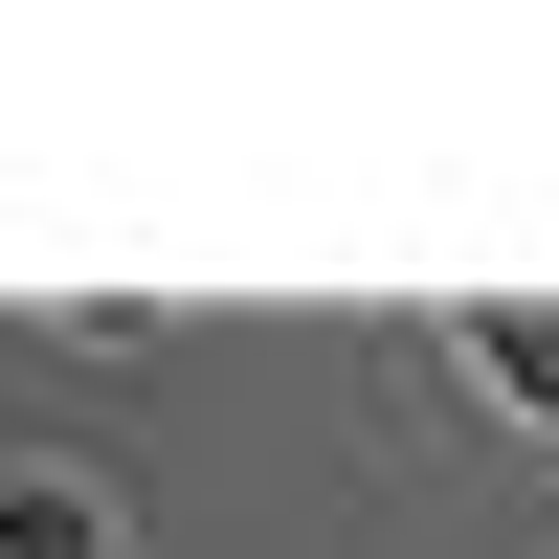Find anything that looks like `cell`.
Masks as SVG:
<instances>
[{
    "label": "cell",
    "mask_w": 559,
    "mask_h": 559,
    "mask_svg": "<svg viewBox=\"0 0 559 559\" xmlns=\"http://www.w3.org/2000/svg\"><path fill=\"white\" fill-rule=\"evenodd\" d=\"M492 381H515V403H559V313H492Z\"/></svg>",
    "instance_id": "1"
}]
</instances>
